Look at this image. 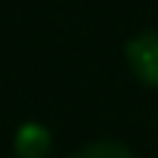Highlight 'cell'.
I'll return each mask as SVG.
<instances>
[{"mask_svg":"<svg viewBox=\"0 0 158 158\" xmlns=\"http://www.w3.org/2000/svg\"><path fill=\"white\" fill-rule=\"evenodd\" d=\"M129 70L149 88H158V32H141L126 44Z\"/></svg>","mask_w":158,"mask_h":158,"instance_id":"cell-1","label":"cell"},{"mask_svg":"<svg viewBox=\"0 0 158 158\" xmlns=\"http://www.w3.org/2000/svg\"><path fill=\"white\" fill-rule=\"evenodd\" d=\"M53 149V138L41 123H23L15 132V155L18 158H47Z\"/></svg>","mask_w":158,"mask_h":158,"instance_id":"cell-2","label":"cell"},{"mask_svg":"<svg viewBox=\"0 0 158 158\" xmlns=\"http://www.w3.org/2000/svg\"><path fill=\"white\" fill-rule=\"evenodd\" d=\"M70 158H135V155L120 141H97V143H88V147L76 149Z\"/></svg>","mask_w":158,"mask_h":158,"instance_id":"cell-3","label":"cell"}]
</instances>
